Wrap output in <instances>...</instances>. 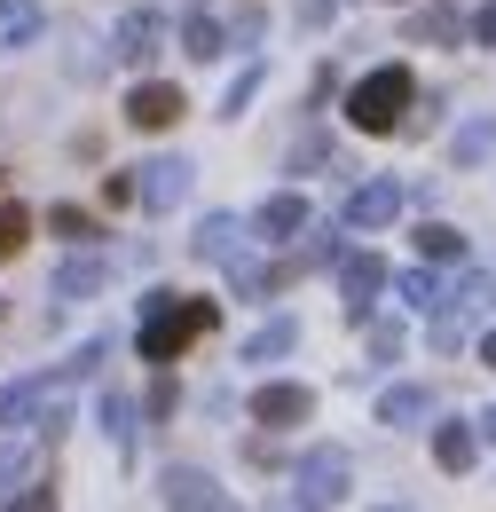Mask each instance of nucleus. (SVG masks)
Returning <instances> with one entry per match:
<instances>
[{
  "label": "nucleus",
  "instance_id": "obj_1",
  "mask_svg": "<svg viewBox=\"0 0 496 512\" xmlns=\"http://www.w3.org/2000/svg\"><path fill=\"white\" fill-rule=\"evenodd\" d=\"M213 323H221L213 300H182V292L150 284L142 292V323H134V347H142V363H182V347H197Z\"/></svg>",
  "mask_w": 496,
  "mask_h": 512
},
{
  "label": "nucleus",
  "instance_id": "obj_2",
  "mask_svg": "<svg viewBox=\"0 0 496 512\" xmlns=\"http://www.w3.org/2000/svg\"><path fill=\"white\" fill-rule=\"evenodd\" d=\"M410 103H418V79L402 64H378L347 87V127L355 134H394V127H410Z\"/></svg>",
  "mask_w": 496,
  "mask_h": 512
},
{
  "label": "nucleus",
  "instance_id": "obj_3",
  "mask_svg": "<svg viewBox=\"0 0 496 512\" xmlns=\"http://www.w3.org/2000/svg\"><path fill=\"white\" fill-rule=\"evenodd\" d=\"M347 481H355V465H347V449H308L300 465H292V505H347Z\"/></svg>",
  "mask_w": 496,
  "mask_h": 512
},
{
  "label": "nucleus",
  "instance_id": "obj_4",
  "mask_svg": "<svg viewBox=\"0 0 496 512\" xmlns=\"http://www.w3.org/2000/svg\"><path fill=\"white\" fill-rule=\"evenodd\" d=\"M308 418H315V386H300V379H260L252 386V426L284 434V426H308Z\"/></svg>",
  "mask_w": 496,
  "mask_h": 512
},
{
  "label": "nucleus",
  "instance_id": "obj_5",
  "mask_svg": "<svg viewBox=\"0 0 496 512\" xmlns=\"http://www.w3.org/2000/svg\"><path fill=\"white\" fill-rule=\"evenodd\" d=\"M182 111H189V95L174 87V79H134V95H126V127H134V134L182 127Z\"/></svg>",
  "mask_w": 496,
  "mask_h": 512
},
{
  "label": "nucleus",
  "instance_id": "obj_6",
  "mask_svg": "<svg viewBox=\"0 0 496 512\" xmlns=\"http://www.w3.org/2000/svg\"><path fill=\"white\" fill-rule=\"evenodd\" d=\"M308 229H315V205L300 190H276V197L252 205V237H260V245H300Z\"/></svg>",
  "mask_w": 496,
  "mask_h": 512
},
{
  "label": "nucleus",
  "instance_id": "obj_7",
  "mask_svg": "<svg viewBox=\"0 0 496 512\" xmlns=\"http://www.w3.org/2000/svg\"><path fill=\"white\" fill-rule=\"evenodd\" d=\"M386 284H394V268H386L378 253H347V260H339V300H347V316H355V323H371V308H378Z\"/></svg>",
  "mask_w": 496,
  "mask_h": 512
},
{
  "label": "nucleus",
  "instance_id": "obj_8",
  "mask_svg": "<svg viewBox=\"0 0 496 512\" xmlns=\"http://www.w3.org/2000/svg\"><path fill=\"white\" fill-rule=\"evenodd\" d=\"M189 197V158H150V166H134V205L142 213H174Z\"/></svg>",
  "mask_w": 496,
  "mask_h": 512
},
{
  "label": "nucleus",
  "instance_id": "obj_9",
  "mask_svg": "<svg viewBox=\"0 0 496 512\" xmlns=\"http://www.w3.org/2000/svg\"><path fill=\"white\" fill-rule=\"evenodd\" d=\"M158 505H174V512L205 505V512H213V505H229V489H221L205 465H166V473H158Z\"/></svg>",
  "mask_w": 496,
  "mask_h": 512
},
{
  "label": "nucleus",
  "instance_id": "obj_10",
  "mask_svg": "<svg viewBox=\"0 0 496 512\" xmlns=\"http://www.w3.org/2000/svg\"><path fill=\"white\" fill-rule=\"evenodd\" d=\"M111 284V260H103V245H71V253L56 260V300H95Z\"/></svg>",
  "mask_w": 496,
  "mask_h": 512
},
{
  "label": "nucleus",
  "instance_id": "obj_11",
  "mask_svg": "<svg viewBox=\"0 0 496 512\" xmlns=\"http://www.w3.org/2000/svg\"><path fill=\"white\" fill-rule=\"evenodd\" d=\"M245 229L252 221H237V213H205L197 237H189V253L213 260V268H237V260H245Z\"/></svg>",
  "mask_w": 496,
  "mask_h": 512
},
{
  "label": "nucleus",
  "instance_id": "obj_12",
  "mask_svg": "<svg viewBox=\"0 0 496 512\" xmlns=\"http://www.w3.org/2000/svg\"><path fill=\"white\" fill-rule=\"evenodd\" d=\"M434 410H441V394H434V386H418V379H402V386H386V394H378V426H394V434L426 426Z\"/></svg>",
  "mask_w": 496,
  "mask_h": 512
},
{
  "label": "nucleus",
  "instance_id": "obj_13",
  "mask_svg": "<svg viewBox=\"0 0 496 512\" xmlns=\"http://www.w3.org/2000/svg\"><path fill=\"white\" fill-rule=\"evenodd\" d=\"M473 457H481V426H473V418H441L434 426V465L441 473H473Z\"/></svg>",
  "mask_w": 496,
  "mask_h": 512
},
{
  "label": "nucleus",
  "instance_id": "obj_14",
  "mask_svg": "<svg viewBox=\"0 0 496 512\" xmlns=\"http://www.w3.org/2000/svg\"><path fill=\"white\" fill-rule=\"evenodd\" d=\"M158 40H166V16H158V8H126V24H119V64H150V56H158Z\"/></svg>",
  "mask_w": 496,
  "mask_h": 512
},
{
  "label": "nucleus",
  "instance_id": "obj_15",
  "mask_svg": "<svg viewBox=\"0 0 496 512\" xmlns=\"http://www.w3.org/2000/svg\"><path fill=\"white\" fill-rule=\"evenodd\" d=\"M40 32H48V8H40V0H0V56L32 48Z\"/></svg>",
  "mask_w": 496,
  "mask_h": 512
},
{
  "label": "nucleus",
  "instance_id": "obj_16",
  "mask_svg": "<svg viewBox=\"0 0 496 512\" xmlns=\"http://www.w3.org/2000/svg\"><path fill=\"white\" fill-rule=\"evenodd\" d=\"M402 213V190L394 182H363V190L347 197V229H386Z\"/></svg>",
  "mask_w": 496,
  "mask_h": 512
},
{
  "label": "nucleus",
  "instance_id": "obj_17",
  "mask_svg": "<svg viewBox=\"0 0 496 512\" xmlns=\"http://www.w3.org/2000/svg\"><path fill=\"white\" fill-rule=\"evenodd\" d=\"M292 347H300V323H292V316H268V323L245 339V363H260V371H268V363H284Z\"/></svg>",
  "mask_w": 496,
  "mask_h": 512
},
{
  "label": "nucleus",
  "instance_id": "obj_18",
  "mask_svg": "<svg viewBox=\"0 0 496 512\" xmlns=\"http://www.w3.org/2000/svg\"><path fill=\"white\" fill-rule=\"evenodd\" d=\"M182 56L189 64H221V56H229V24H221V16H189L182 24Z\"/></svg>",
  "mask_w": 496,
  "mask_h": 512
},
{
  "label": "nucleus",
  "instance_id": "obj_19",
  "mask_svg": "<svg viewBox=\"0 0 496 512\" xmlns=\"http://www.w3.org/2000/svg\"><path fill=\"white\" fill-rule=\"evenodd\" d=\"M402 40H473V16H457V8H418V16L402 24Z\"/></svg>",
  "mask_w": 496,
  "mask_h": 512
},
{
  "label": "nucleus",
  "instance_id": "obj_20",
  "mask_svg": "<svg viewBox=\"0 0 496 512\" xmlns=\"http://www.w3.org/2000/svg\"><path fill=\"white\" fill-rule=\"evenodd\" d=\"M489 150H496V119H473V127H457V134H449V166H457V174H473V166H481Z\"/></svg>",
  "mask_w": 496,
  "mask_h": 512
},
{
  "label": "nucleus",
  "instance_id": "obj_21",
  "mask_svg": "<svg viewBox=\"0 0 496 512\" xmlns=\"http://www.w3.org/2000/svg\"><path fill=\"white\" fill-rule=\"evenodd\" d=\"M111 56H119V48H103V40H87V32H79V40L63 48V71H71L79 87H95V79L111 71Z\"/></svg>",
  "mask_w": 496,
  "mask_h": 512
},
{
  "label": "nucleus",
  "instance_id": "obj_22",
  "mask_svg": "<svg viewBox=\"0 0 496 512\" xmlns=\"http://www.w3.org/2000/svg\"><path fill=\"white\" fill-rule=\"evenodd\" d=\"M418 253L434 260H457V268H465V260H473V245H465V229H449V221H426V229H418Z\"/></svg>",
  "mask_w": 496,
  "mask_h": 512
},
{
  "label": "nucleus",
  "instance_id": "obj_23",
  "mask_svg": "<svg viewBox=\"0 0 496 512\" xmlns=\"http://www.w3.org/2000/svg\"><path fill=\"white\" fill-rule=\"evenodd\" d=\"M48 229H56L63 245H103V237H111V229H103V213H79V205H56V213H48Z\"/></svg>",
  "mask_w": 496,
  "mask_h": 512
},
{
  "label": "nucleus",
  "instance_id": "obj_24",
  "mask_svg": "<svg viewBox=\"0 0 496 512\" xmlns=\"http://www.w3.org/2000/svg\"><path fill=\"white\" fill-rule=\"evenodd\" d=\"M24 245H32V213H24V205H8V197H0V268H8V260L24 253Z\"/></svg>",
  "mask_w": 496,
  "mask_h": 512
},
{
  "label": "nucleus",
  "instance_id": "obj_25",
  "mask_svg": "<svg viewBox=\"0 0 496 512\" xmlns=\"http://www.w3.org/2000/svg\"><path fill=\"white\" fill-rule=\"evenodd\" d=\"M174 410H182V386H174V371L158 363V379H150V394H142V418H150V426H166Z\"/></svg>",
  "mask_w": 496,
  "mask_h": 512
},
{
  "label": "nucleus",
  "instance_id": "obj_26",
  "mask_svg": "<svg viewBox=\"0 0 496 512\" xmlns=\"http://www.w3.org/2000/svg\"><path fill=\"white\" fill-rule=\"evenodd\" d=\"M394 292H402L410 308H441V276H434V260H426V268H402V276H394Z\"/></svg>",
  "mask_w": 496,
  "mask_h": 512
},
{
  "label": "nucleus",
  "instance_id": "obj_27",
  "mask_svg": "<svg viewBox=\"0 0 496 512\" xmlns=\"http://www.w3.org/2000/svg\"><path fill=\"white\" fill-rule=\"evenodd\" d=\"M103 434H111V442H134V402H126V394H103Z\"/></svg>",
  "mask_w": 496,
  "mask_h": 512
},
{
  "label": "nucleus",
  "instance_id": "obj_28",
  "mask_svg": "<svg viewBox=\"0 0 496 512\" xmlns=\"http://www.w3.org/2000/svg\"><path fill=\"white\" fill-rule=\"evenodd\" d=\"M260 79H268V64H252V71H237V87H229V95H221V119H237V111H245L252 95H260Z\"/></svg>",
  "mask_w": 496,
  "mask_h": 512
},
{
  "label": "nucleus",
  "instance_id": "obj_29",
  "mask_svg": "<svg viewBox=\"0 0 496 512\" xmlns=\"http://www.w3.org/2000/svg\"><path fill=\"white\" fill-rule=\"evenodd\" d=\"M315 166H339V150H331L323 134H308V142L292 150V174H315Z\"/></svg>",
  "mask_w": 496,
  "mask_h": 512
},
{
  "label": "nucleus",
  "instance_id": "obj_30",
  "mask_svg": "<svg viewBox=\"0 0 496 512\" xmlns=\"http://www.w3.org/2000/svg\"><path fill=\"white\" fill-rule=\"evenodd\" d=\"M260 32H268V8H237V16H229V40H237V48H252Z\"/></svg>",
  "mask_w": 496,
  "mask_h": 512
},
{
  "label": "nucleus",
  "instance_id": "obj_31",
  "mask_svg": "<svg viewBox=\"0 0 496 512\" xmlns=\"http://www.w3.org/2000/svg\"><path fill=\"white\" fill-rule=\"evenodd\" d=\"M371 355H378V363L402 355V323H371Z\"/></svg>",
  "mask_w": 496,
  "mask_h": 512
},
{
  "label": "nucleus",
  "instance_id": "obj_32",
  "mask_svg": "<svg viewBox=\"0 0 496 512\" xmlns=\"http://www.w3.org/2000/svg\"><path fill=\"white\" fill-rule=\"evenodd\" d=\"M245 465H260V473H268V465H284V449H276V434H252V442H245Z\"/></svg>",
  "mask_w": 496,
  "mask_h": 512
},
{
  "label": "nucleus",
  "instance_id": "obj_33",
  "mask_svg": "<svg viewBox=\"0 0 496 512\" xmlns=\"http://www.w3.org/2000/svg\"><path fill=\"white\" fill-rule=\"evenodd\" d=\"M103 205H111V213H126V205H134V174H111V182H103Z\"/></svg>",
  "mask_w": 496,
  "mask_h": 512
},
{
  "label": "nucleus",
  "instance_id": "obj_34",
  "mask_svg": "<svg viewBox=\"0 0 496 512\" xmlns=\"http://www.w3.org/2000/svg\"><path fill=\"white\" fill-rule=\"evenodd\" d=\"M331 16H339V0H300V24H308V32H323Z\"/></svg>",
  "mask_w": 496,
  "mask_h": 512
},
{
  "label": "nucleus",
  "instance_id": "obj_35",
  "mask_svg": "<svg viewBox=\"0 0 496 512\" xmlns=\"http://www.w3.org/2000/svg\"><path fill=\"white\" fill-rule=\"evenodd\" d=\"M473 40H481V48H496V0H481V8H473Z\"/></svg>",
  "mask_w": 496,
  "mask_h": 512
},
{
  "label": "nucleus",
  "instance_id": "obj_36",
  "mask_svg": "<svg viewBox=\"0 0 496 512\" xmlns=\"http://www.w3.org/2000/svg\"><path fill=\"white\" fill-rule=\"evenodd\" d=\"M481 363H489V371H496V331H481Z\"/></svg>",
  "mask_w": 496,
  "mask_h": 512
},
{
  "label": "nucleus",
  "instance_id": "obj_37",
  "mask_svg": "<svg viewBox=\"0 0 496 512\" xmlns=\"http://www.w3.org/2000/svg\"><path fill=\"white\" fill-rule=\"evenodd\" d=\"M481 442H496V410H481Z\"/></svg>",
  "mask_w": 496,
  "mask_h": 512
}]
</instances>
